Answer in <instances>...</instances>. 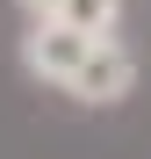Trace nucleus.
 <instances>
[{
    "label": "nucleus",
    "instance_id": "obj_1",
    "mask_svg": "<svg viewBox=\"0 0 151 159\" xmlns=\"http://www.w3.org/2000/svg\"><path fill=\"white\" fill-rule=\"evenodd\" d=\"M94 43H101V36L72 29L65 15H43L36 29H29V43H22V58H29V72H43V80H72V72H79V58H86Z\"/></svg>",
    "mask_w": 151,
    "mask_h": 159
},
{
    "label": "nucleus",
    "instance_id": "obj_2",
    "mask_svg": "<svg viewBox=\"0 0 151 159\" xmlns=\"http://www.w3.org/2000/svg\"><path fill=\"white\" fill-rule=\"evenodd\" d=\"M130 80H137V65H130V51H115L108 36H101V43L86 51V58H79V72H72L65 87L79 94V101H122V94H130Z\"/></svg>",
    "mask_w": 151,
    "mask_h": 159
},
{
    "label": "nucleus",
    "instance_id": "obj_3",
    "mask_svg": "<svg viewBox=\"0 0 151 159\" xmlns=\"http://www.w3.org/2000/svg\"><path fill=\"white\" fill-rule=\"evenodd\" d=\"M58 15L72 22V29H86V36H108V29H115V15H122V0H65Z\"/></svg>",
    "mask_w": 151,
    "mask_h": 159
},
{
    "label": "nucleus",
    "instance_id": "obj_4",
    "mask_svg": "<svg viewBox=\"0 0 151 159\" xmlns=\"http://www.w3.org/2000/svg\"><path fill=\"white\" fill-rule=\"evenodd\" d=\"M22 7H29V15L43 22V15H58V7H65V0H22Z\"/></svg>",
    "mask_w": 151,
    "mask_h": 159
}]
</instances>
